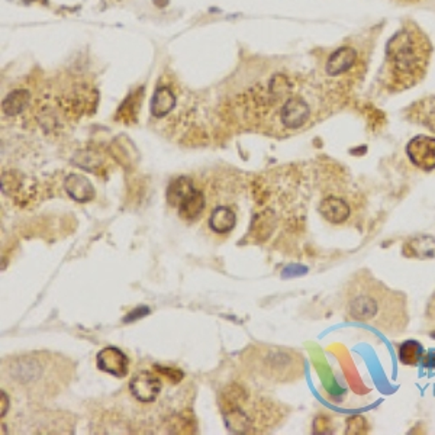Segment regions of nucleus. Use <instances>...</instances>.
<instances>
[{
    "label": "nucleus",
    "instance_id": "nucleus-1",
    "mask_svg": "<svg viewBox=\"0 0 435 435\" xmlns=\"http://www.w3.org/2000/svg\"><path fill=\"white\" fill-rule=\"evenodd\" d=\"M343 309L347 320L390 337L404 334L409 325L406 296L390 289L367 269L355 272L347 283Z\"/></svg>",
    "mask_w": 435,
    "mask_h": 435
},
{
    "label": "nucleus",
    "instance_id": "nucleus-2",
    "mask_svg": "<svg viewBox=\"0 0 435 435\" xmlns=\"http://www.w3.org/2000/svg\"><path fill=\"white\" fill-rule=\"evenodd\" d=\"M71 363L64 357L41 351L16 357L8 362V374L29 393H52L67 382L71 374Z\"/></svg>",
    "mask_w": 435,
    "mask_h": 435
},
{
    "label": "nucleus",
    "instance_id": "nucleus-3",
    "mask_svg": "<svg viewBox=\"0 0 435 435\" xmlns=\"http://www.w3.org/2000/svg\"><path fill=\"white\" fill-rule=\"evenodd\" d=\"M250 364L263 377L274 383H292L305 371L300 353L283 347H260L250 355Z\"/></svg>",
    "mask_w": 435,
    "mask_h": 435
},
{
    "label": "nucleus",
    "instance_id": "nucleus-4",
    "mask_svg": "<svg viewBox=\"0 0 435 435\" xmlns=\"http://www.w3.org/2000/svg\"><path fill=\"white\" fill-rule=\"evenodd\" d=\"M388 59L393 70L401 78H413L421 70L424 57L420 51L418 41L409 31H401L390 38L388 43Z\"/></svg>",
    "mask_w": 435,
    "mask_h": 435
},
{
    "label": "nucleus",
    "instance_id": "nucleus-5",
    "mask_svg": "<svg viewBox=\"0 0 435 435\" xmlns=\"http://www.w3.org/2000/svg\"><path fill=\"white\" fill-rule=\"evenodd\" d=\"M163 389V382L157 374L151 371H140L129 382V390L134 398L142 404L154 402Z\"/></svg>",
    "mask_w": 435,
    "mask_h": 435
},
{
    "label": "nucleus",
    "instance_id": "nucleus-6",
    "mask_svg": "<svg viewBox=\"0 0 435 435\" xmlns=\"http://www.w3.org/2000/svg\"><path fill=\"white\" fill-rule=\"evenodd\" d=\"M408 156L411 161L425 172L435 168V138L420 135L409 141Z\"/></svg>",
    "mask_w": 435,
    "mask_h": 435
},
{
    "label": "nucleus",
    "instance_id": "nucleus-7",
    "mask_svg": "<svg viewBox=\"0 0 435 435\" xmlns=\"http://www.w3.org/2000/svg\"><path fill=\"white\" fill-rule=\"evenodd\" d=\"M98 369L115 377H125L129 371V358L117 347H105L96 355Z\"/></svg>",
    "mask_w": 435,
    "mask_h": 435
},
{
    "label": "nucleus",
    "instance_id": "nucleus-8",
    "mask_svg": "<svg viewBox=\"0 0 435 435\" xmlns=\"http://www.w3.org/2000/svg\"><path fill=\"white\" fill-rule=\"evenodd\" d=\"M311 117V108L300 96L289 98L281 108V124L288 129H297L304 126Z\"/></svg>",
    "mask_w": 435,
    "mask_h": 435
},
{
    "label": "nucleus",
    "instance_id": "nucleus-9",
    "mask_svg": "<svg viewBox=\"0 0 435 435\" xmlns=\"http://www.w3.org/2000/svg\"><path fill=\"white\" fill-rule=\"evenodd\" d=\"M64 189L67 195L79 203H86L90 202L94 196H96V192H94V187L91 184V182L83 176V175H68L66 182H64Z\"/></svg>",
    "mask_w": 435,
    "mask_h": 435
},
{
    "label": "nucleus",
    "instance_id": "nucleus-10",
    "mask_svg": "<svg viewBox=\"0 0 435 435\" xmlns=\"http://www.w3.org/2000/svg\"><path fill=\"white\" fill-rule=\"evenodd\" d=\"M319 214L331 223H343L350 216V206L341 198H325L319 203Z\"/></svg>",
    "mask_w": 435,
    "mask_h": 435
},
{
    "label": "nucleus",
    "instance_id": "nucleus-11",
    "mask_svg": "<svg viewBox=\"0 0 435 435\" xmlns=\"http://www.w3.org/2000/svg\"><path fill=\"white\" fill-rule=\"evenodd\" d=\"M404 254L412 258H435V237L420 235L413 237L405 242Z\"/></svg>",
    "mask_w": 435,
    "mask_h": 435
},
{
    "label": "nucleus",
    "instance_id": "nucleus-12",
    "mask_svg": "<svg viewBox=\"0 0 435 435\" xmlns=\"http://www.w3.org/2000/svg\"><path fill=\"white\" fill-rule=\"evenodd\" d=\"M357 59V52L351 47H341L331 54L325 70L330 75H339L348 71Z\"/></svg>",
    "mask_w": 435,
    "mask_h": 435
},
{
    "label": "nucleus",
    "instance_id": "nucleus-13",
    "mask_svg": "<svg viewBox=\"0 0 435 435\" xmlns=\"http://www.w3.org/2000/svg\"><path fill=\"white\" fill-rule=\"evenodd\" d=\"M205 195L202 191H199V189H195V191L189 195L183 202L182 205L177 207L179 209V216L184 221H196L203 209H205Z\"/></svg>",
    "mask_w": 435,
    "mask_h": 435
},
{
    "label": "nucleus",
    "instance_id": "nucleus-14",
    "mask_svg": "<svg viewBox=\"0 0 435 435\" xmlns=\"http://www.w3.org/2000/svg\"><path fill=\"white\" fill-rule=\"evenodd\" d=\"M237 225V215L226 206H218L209 218L211 230L216 234H228Z\"/></svg>",
    "mask_w": 435,
    "mask_h": 435
},
{
    "label": "nucleus",
    "instance_id": "nucleus-15",
    "mask_svg": "<svg viewBox=\"0 0 435 435\" xmlns=\"http://www.w3.org/2000/svg\"><path fill=\"white\" fill-rule=\"evenodd\" d=\"M195 186L192 179H189L186 176L175 179L170 186L167 187V202L170 206L179 207L182 202L195 191Z\"/></svg>",
    "mask_w": 435,
    "mask_h": 435
},
{
    "label": "nucleus",
    "instance_id": "nucleus-16",
    "mask_svg": "<svg viewBox=\"0 0 435 435\" xmlns=\"http://www.w3.org/2000/svg\"><path fill=\"white\" fill-rule=\"evenodd\" d=\"M223 421L226 428L233 434H249L251 429V421L241 406L230 408L223 411Z\"/></svg>",
    "mask_w": 435,
    "mask_h": 435
},
{
    "label": "nucleus",
    "instance_id": "nucleus-17",
    "mask_svg": "<svg viewBox=\"0 0 435 435\" xmlns=\"http://www.w3.org/2000/svg\"><path fill=\"white\" fill-rule=\"evenodd\" d=\"M176 105V96L168 87H160L151 102V112L156 118H163L173 110Z\"/></svg>",
    "mask_w": 435,
    "mask_h": 435
},
{
    "label": "nucleus",
    "instance_id": "nucleus-18",
    "mask_svg": "<svg viewBox=\"0 0 435 435\" xmlns=\"http://www.w3.org/2000/svg\"><path fill=\"white\" fill-rule=\"evenodd\" d=\"M424 347L418 341H405L398 351L399 362L405 366H417L422 362L424 357Z\"/></svg>",
    "mask_w": 435,
    "mask_h": 435
},
{
    "label": "nucleus",
    "instance_id": "nucleus-19",
    "mask_svg": "<svg viewBox=\"0 0 435 435\" xmlns=\"http://www.w3.org/2000/svg\"><path fill=\"white\" fill-rule=\"evenodd\" d=\"M29 105V93L25 90L12 91L3 102V112L8 117H15Z\"/></svg>",
    "mask_w": 435,
    "mask_h": 435
},
{
    "label": "nucleus",
    "instance_id": "nucleus-20",
    "mask_svg": "<svg viewBox=\"0 0 435 435\" xmlns=\"http://www.w3.org/2000/svg\"><path fill=\"white\" fill-rule=\"evenodd\" d=\"M156 370H158L161 374H164L170 382L179 383L183 379V371L179 369H172V367H163V366H156Z\"/></svg>",
    "mask_w": 435,
    "mask_h": 435
},
{
    "label": "nucleus",
    "instance_id": "nucleus-21",
    "mask_svg": "<svg viewBox=\"0 0 435 435\" xmlns=\"http://www.w3.org/2000/svg\"><path fill=\"white\" fill-rule=\"evenodd\" d=\"M148 314H149V309H148V308L140 307V308H137V309H134V311H131V312L125 316L124 323H132V320H137V319H140V318H144V316H147Z\"/></svg>",
    "mask_w": 435,
    "mask_h": 435
},
{
    "label": "nucleus",
    "instance_id": "nucleus-22",
    "mask_svg": "<svg viewBox=\"0 0 435 435\" xmlns=\"http://www.w3.org/2000/svg\"><path fill=\"white\" fill-rule=\"evenodd\" d=\"M421 363L424 364V367L435 370V350H429V351L424 353Z\"/></svg>",
    "mask_w": 435,
    "mask_h": 435
},
{
    "label": "nucleus",
    "instance_id": "nucleus-23",
    "mask_svg": "<svg viewBox=\"0 0 435 435\" xmlns=\"http://www.w3.org/2000/svg\"><path fill=\"white\" fill-rule=\"evenodd\" d=\"M427 318L429 323L435 324V292L432 295V297L429 299V304L427 307Z\"/></svg>",
    "mask_w": 435,
    "mask_h": 435
},
{
    "label": "nucleus",
    "instance_id": "nucleus-24",
    "mask_svg": "<svg viewBox=\"0 0 435 435\" xmlns=\"http://www.w3.org/2000/svg\"><path fill=\"white\" fill-rule=\"evenodd\" d=\"M8 409H9V398L5 392H2V412H0V417L3 418L8 412Z\"/></svg>",
    "mask_w": 435,
    "mask_h": 435
}]
</instances>
